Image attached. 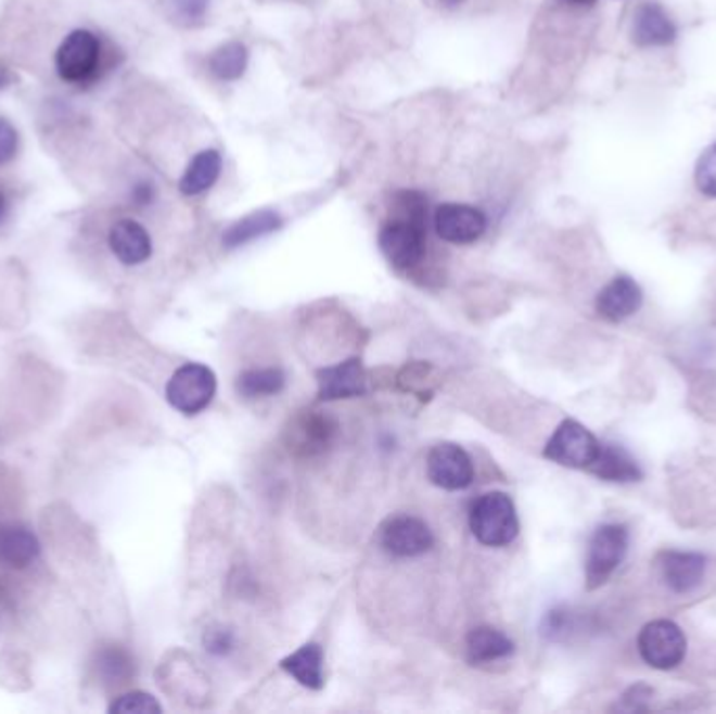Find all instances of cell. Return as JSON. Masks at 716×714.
Wrapping results in <instances>:
<instances>
[{
    "instance_id": "cell-1",
    "label": "cell",
    "mask_w": 716,
    "mask_h": 714,
    "mask_svg": "<svg viewBox=\"0 0 716 714\" xmlns=\"http://www.w3.org/2000/svg\"><path fill=\"white\" fill-rule=\"evenodd\" d=\"M103 69L101 38L87 28H76L61 40L55 51V72L65 85L90 87Z\"/></svg>"
},
{
    "instance_id": "cell-2",
    "label": "cell",
    "mask_w": 716,
    "mask_h": 714,
    "mask_svg": "<svg viewBox=\"0 0 716 714\" xmlns=\"http://www.w3.org/2000/svg\"><path fill=\"white\" fill-rule=\"evenodd\" d=\"M470 528L486 547L509 545L520 533V522L511 497L506 493L482 495L472 507Z\"/></svg>"
},
{
    "instance_id": "cell-3",
    "label": "cell",
    "mask_w": 716,
    "mask_h": 714,
    "mask_svg": "<svg viewBox=\"0 0 716 714\" xmlns=\"http://www.w3.org/2000/svg\"><path fill=\"white\" fill-rule=\"evenodd\" d=\"M628 551V528L625 524H603L599 526L587 553V589L593 591L610 581V576L623 564Z\"/></svg>"
},
{
    "instance_id": "cell-4",
    "label": "cell",
    "mask_w": 716,
    "mask_h": 714,
    "mask_svg": "<svg viewBox=\"0 0 716 714\" xmlns=\"http://www.w3.org/2000/svg\"><path fill=\"white\" fill-rule=\"evenodd\" d=\"M601 443L576 419H564L542 450L545 459L570 470H589L596 463Z\"/></svg>"
},
{
    "instance_id": "cell-5",
    "label": "cell",
    "mask_w": 716,
    "mask_h": 714,
    "mask_svg": "<svg viewBox=\"0 0 716 714\" xmlns=\"http://www.w3.org/2000/svg\"><path fill=\"white\" fill-rule=\"evenodd\" d=\"M214 394L216 375L209 367L200 362H187L179 367L166 386L168 403L182 416L202 413L212 403Z\"/></svg>"
},
{
    "instance_id": "cell-6",
    "label": "cell",
    "mask_w": 716,
    "mask_h": 714,
    "mask_svg": "<svg viewBox=\"0 0 716 714\" xmlns=\"http://www.w3.org/2000/svg\"><path fill=\"white\" fill-rule=\"evenodd\" d=\"M637 650L643 662L656 671L677 668L686 660V633L673 621H652L641 628Z\"/></svg>"
},
{
    "instance_id": "cell-7",
    "label": "cell",
    "mask_w": 716,
    "mask_h": 714,
    "mask_svg": "<svg viewBox=\"0 0 716 714\" xmlns=\"http://www.w3.org/2000/svg\"><path fill=\"white\" fill-rule=\"evenodd\" d=\"M337 432V421L328 413L302 411L285 430V445L296 457H319L333 447Z\"/></svg>"
},
{
    "instance_id": "cell-8",
    "label": "cell",
    "mask_w": 716,
    "mask_h": 714,
    "mask_svg": "<svg viewBox=\"0 0 716 714\" xmlns=\"http://www.w3.org/2000/svg\"><path fill=\"white\" fill-rule=\"evenodd\" d=\"M380 250L392 267L411 270L425 256V227L405 220H389L380 231Z\"/></svg>"
},
{
    "instance_id": "cell-9",
    "label": "cell",
    "mask_w": 716,
    "mask_h": 714,
    "mask_svg": "<svg viewBox=\"0 0 716 714\" xmlns=\"http://www.w3.org/2000/svg\"><path fill=\"white\" fill-rule=\"evenodd\" d=\"M425 470L432 484L445 490H463L474 482L472 457L452 443H443L432 448L425 461Z\"/></svg>"
},
{
    "instance_id": "cell-10",
    "label": "cell",
    "mask_w": 716,
    "mask_h": 714,
    "mask_svg": "<svg viewBox=\"0 0 716 714\" xmlns=\"http://www.w3.org/2000/svg\"><path fill=\"white\" fill-rule=\"evenodd\" d=\"M382 547L396 558H418L432 549L434 536L425 522L413 515L389 518L382 526Z\"/></svg>"
},
{
    "instance_id": "cell-11",
    "label": "cell",
    "mask_w": 716,
    "mask_h": 714,
    "mask_svg": "<svg viewBox=\"0 0 716 714\" xmlns=\"http://www.w3.org/2000/svg\"><path fill=\"white\" fill-rule=\"evenodd\" d=\"M657 568L664 585L673 594L687 596L702 585L708 560L706 556L691 551H664L657 560Z\"/></svg>"
},
{
    "instance_id": "cell-12",
    "label": "cell",
    "mask_w": 716,
    "mask_h": 714,
    "mask_svg": "<svg viewBox=\"0 0 716 714\" xmlns=\"http://www.w3.org/2000/svg\"><path fill=\"white\" fill-rule=\"evenodd\" d=\"M438 238L448 243H472L484 235L486 216L482 209L465 204H443L434 216Z\"/></svg>"
},
{
    "instance_id": "cell-13",
    "label": "cell",
    "mask_w": 716,
    "mask_h": 714,
    "mask_svg": "<svg viewBox=\"0 0 716 714\" xmlns=\"http://www.w3.org/2000/svg\"><path fill=\"white\" fill-rule=\"evenodd\" d=\"M319 400L357 398L367 394V373L358 358H348L340 365L325 367L317 373Z\"/></svg>"
},
{
    "instance_id": "cell-14",
    "label": "cell",
    "mask_w": 716,
    "mask_h": 714,
    "mask_svg": "<svg viewBox=\"0 0 716 714\" xmlns=\"http://www.w3.org/2000/svg\"><path fill=\"white\" fill-rule=\"evenodd\" d=\"M641 302H643L641 288L627 275H621L599 292L596 310L601 319L610 323H621L641 308Z\"/></svg>"
},
{
    "instance_id": "cell-15",
    "label": "cell",
    "mask_w": 716,
    "mask_h": 714,
    "mask_svg": "<svg viewBox=\"0 0 716 714\" xmlns=\"http://www.w3.org/2000/svg\"><path fill=\"white\" fill-rule=\"evenodd\" d=\"M110 247L126 267L143 265L153 252L148 229L132 218H122L110 229Z\"/></svg>"
},
{
    "instance_id": "cell-16",
    "label": "cell",
    "mask_w": 716,
    "mask_h": 714,
    "mask_svg": "<svg viewBox=\"0 0 716 714\" xmlns=\"http://www.w3.org/2000/svg\"><path fill=\"white\" fill-rule=\"evenodd\" d=\"M677 28L668 13L656 4L648 2L639 7L635 15V26H632V38L641 47H666L675 40Z\"/></svg>"
},
{
    "instance_id": "cell-17",
    "label": "cell",
    "mask_w": 716,
    "mask_h": 714,
    "mask_svg": "<svg viewBox=\"0 0 716 714\" xmlns=\"http://www.w3.org/2000/svg\"><path fill=\"white\" fill-rule=\"evenodd\" d=\"M589 472L605 482H621V484L639 482L643 477L639 463L618 445H601L596 463L589 468Z\"/></svg>"
},
{
    "instance_id": "cell-18",
    "label": "cell",
    "mask_w": 716,
    "mask_h": 714,
    "mask_svg": "<svg viewBox=\"0 0 716 714\" xmlns=\"http://www.w3.org/2000/svg\"><path fill=\"white\" fill-rule=\"evenodd\" d=\"M281 668L308 689H321L323 677V648L319 643H304L294 654L281 660Z\"/></svg>"
},
{
    "instance_id": "cell-19",
    "label": "cell",
    "mask_w": 716,
    "mask_h": 714,
    "mask_svg": "<svg viewBox=\"0 0 716 714\" xmlns=\"http://www.w3.org/2000/svg\"><path fill=\"white\" fill-rule=\"evenodd\" d=\"M468 660L470 664H490L513 654V641L493 626H477L468 635Z\"/></svg>"
},
{
    "instance_id": "cell-20",
    "label": "cell",
    "mask_w": 716,
    "mask_h": 714,
    "mask_svg": "<svg viewBox=\"0 0 716 714\" xmlns=\"http://www.w3.org/2000/svg\"><path fill=\"white\" fill-rule=\"evenodd\" d=\"M40 553V543L36 535L24 526H2L0 528V564L9 568H26Z\"/></svg>"
},
{
    "instance_id": "cell-21",
    "label": "cell",
    "mask_w": 716,
    "mask_h": 714,
    "mask_svg": "<svg viewBox=\"0 0 716 714\" xmlns=\"http://www.w3.org/2000/svg\"><path fill=\"white\" fill-rule=\"evenodd\" d=\"M281 225H283V220L274 209H258V212L243 216L235 225H231L227 229V233L222 235V243H225V247L233 250L254 239L265 238V235L279 231Z\"/></svg>"
},
{
    "instance_id": "cell-22",
    "label": "cell",
    "mask_w": 716,
    "mask_h": 714,
    "mask_svg": "<svg viewBox=\"0 0 716 714\" xmlns=\"http://www.w3.org/2000/svg\"><path fill=\"white\" fill-rule=\"evenodd\" d=\"M222 157L216 150L200 151L187 166L184 175L179 182L182 195H200L208 191L209 187L220 177Z\"/></svg>"
},
{
    "instance_id": "cell-23",
    "label": "cell",
    "mask_w": 716,
    "mask_h": 714,
    "mask_svg": "<svg viewBox=\"0 0 716 714\" xmlns=\"http://www.w3.org/2000/svg\"><path fill=\"white\" fill-rule=\"evenodd\" d=\"M285 386V373L277 367L252 369L238 378V392L245 398L274 396Z\"/></svg>"
},
{
    "instance_id": "cell-24",
    "label": "cell",
    "mask_w": 716,
    "mask_h": 714,
    "mask_svg": "<svg viewBox=\"0 0 716 714\" xmlns=\"http://www.w3.org/2000/svg\"><path fill=\"white\" fill-rule=\"evenodd\" d=\"M247 67V49L241 42H227L209 58V72L225 82L239 80Z\"/></svg>"
},
{
    "instance_id": "cell-25",
    "label": "cell",
    "mask_w": 716,
    "mask_h": 714,
    "mask_svg": "<svg viewBox=\"0 0 716 714\" xmlns=\"http://www.w3.org/2000/svg\"><path fill=\"white\" fill-rule=\"evenodd\" d=\"M392 220H405L418 227H425L427 200L419 191H396L392 197Z\"/></svg>"
},
{
    "instance_id": "cell-26",
    "label": "cell",
    "mask_w": 716,
    "mask_h": 714,
    "mask_svg": "<svg viewBox=\"0 0 716 714\" xmlns=\"http://www.w3.org/2000/svg\"><path fill=\"white\" fill-rule=\"evenodd\" d=\"M99 671L107 684L124 685L135 675V662L119 648H110L99 654Z\"/></svg>"
},
{
    "instance_id": "cell-27",
    "label": "cell",
    "mask_w": 716,
    "mask_h": 714,
    "mask_svg": "<svg viewBox=\"0 0 716 714\" xmlns=\"http://www.w3.org/2000/svg\"><path fill=\"white\" fill-rule=\"evenodd\" d=\"M110 713L114 714H159L162 706L157 700L145 693V691H130L119 696L118 700L110 706Z\"/></svg>"
},
{
    "instance_id": "cell-28",
    "label": "cell",
    "mask_w": 716,
    "mask_h": 714,
    "mask_svg": "<svg viewBox=\"0 0 716 714\" xmlns=\"http://www.w3.org/2000/svg\"><path fill=\"white\" fill-rule=\"evenodd\" d=\"M695 184L704 195L716 197V143L702 153L695 166Z\"/></svg>"
},
{
    "instance_id": "cell-29",
    "label": "cell",
    "mask_w": 716,
    "mask_h": 714,
    "mask_svg": "<svg viewBox=\"0 0 716 714\" xmlns=\"http://www.w3.org/2000/svg\"><path fill=\"white\" fill-rule=\"evenodd\" d=\"M570 630H572V612L570 610L555 608V610L547 612V616L542 621V635L547 639L560 641L562 637H566Z\"/></svg>"
},
{
    "instance_id": "cell-30",
    "label": "cell",
    "mask_w": 716,
    "mask_h": 714,
    "mask_svg": "<svg viewBox=\"0 0 716 714\" xmlns=\"http://www.w3.org/2000/svg\"><path fill=\"white\" fill-rule=\"evenodd\" d=\"M20 151V132L9 119L0 118V166L15 160Z\"/></svg>"
},
{
    "instance_id": "cell-31",
    "label": "cell",
    "mask_w": 716,
    "mask_h": 714,
    "mask_svg": "<svg viewBox=\"0 0 716 714\" xmlns=\"http://www.w3.org/2000/svg\"><path fill=\"white\" fill-rule=\"evenodd\" d=\"M652 696H654V689H652V687H648V685L643 684L632 685V687L628 689L627 693L623 696V700H621V706H616V709H621V711H627V713H639V711H648V704H650Z\"/></svg>"
},
{
    "instance_id": "cell-32",
    "label": "cell",
    "mask_w": 716,
    "mask_h": 714,
    "mask_svg": "<svg viewBox=\"0 0 716 714\" xmlns=\"http://www.w3.org/2000/svg\"><path fill=\"white\" fill-rule=\"evenodd\" d=\"M204 646L209 654L225 655L233 650V633L222 628V626H214L206 630L204 635Z\"/></svg>"
},
{
    "instance_id": "cell-33",
    "label": "cell",
    "mask_w": 716,
    "mask_h": 714,
    "mask_svg": "<svg viewBox=\"0 0 716 714\" xmlns=\"http://www.w3.org/2000/svg\"><path fill=\"white\" fill-rule=\"evenodd\" d=\"M177 7V13L184 22L195 24L206 17L209 0H172Z\"/></svg>"
},
{
    "instance_id": "cell-34",
    "label": "cell",
    "mask_w": 716,
    "mask_h": 714,
    "mask_svg": "<svg viewBox=\"0 0 716 714\" xmlns=\"http://www.w3.org/2000/svg\"><path fill=\"white\" fill-rule=\"evenodd\" d=\"M130 200L135 206L145 208L155 200V184L151 180H137L130 189Z\"/></svg>"
},
{
    "instance_id": "cell-35",
    "label": "cell",
    "mask_w": 716,
    "mask_h": 714,
    "mask_svg": "<svg viewBox=\"0 0 716 714\" xmlns=\"http://www.w3.org/2000/svg\"><path fill=\"white\" fill-rule=\"evenodd\" d=\"M11 214V193L0 184V227L7 222Z\"/></svg>"
},
{
    "instance_id": "cell-36",
    "label": "cell",
    "mask_w": 716,
    "mask_h": 714,
    "mask_svg": "<svg viewBox=\"0 0 716 714\" xmlns=\"http://www.w3.org/2000/svg\"><path fill=\"white\" fill-rule=\"evenodd\" d=\"M13 80H15V76L7 69V67H2L0 65V90L7 89V87H11L13 85Z\"/></svg>"
},
{
    "instance_id": "cell-37",
    "label": "cell",
    "mask_w": 716,
    "mask_h": 714,
    "mask_svg": "<svg viewBox=\"0 0 716 714\" xmlns=\"http://www.w3.org/2000/svg\"><path fill=\"white\" fill-rule=\"evenodd\" d=\"M440 4H445V7H457V4H461L463 0H438Z\"/></svg>"
},
{
    "instance_id": "cell-38",
    "label": "cell",
    "mask_w": 716,
    "mask_h": 714,
    "mask_svg": "<svg viewBox=\"0 0 716 714\" xmlns=\"http://www.w3.org/2000/svg\"><path fill=\"white\" fill-rule=\"evenodd\" d=\"M567 2H574V4H591L593 0H567Z\"/></svg>"
}]
</instances>
